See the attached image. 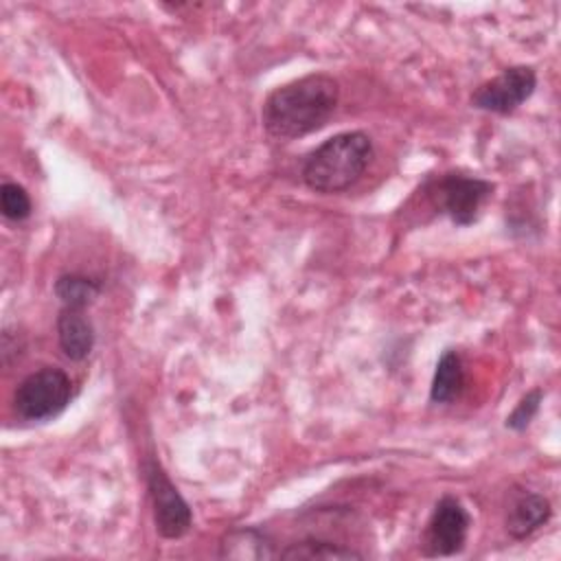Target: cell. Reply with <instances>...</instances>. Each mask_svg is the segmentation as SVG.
I'll return each mask as SVG.
<instances>
[{
	"label": "cell",
	"instance_id": "6da1fadb",
	"mask_svg": "<svg viewBox=\"0 0 561 561\" xmlns=\"http://www.w3.org/2000/svg\"><path fill=\"white\" fill-rule=\"evenodd\" d=\"M340 103V83L329 72H309L274 88L261 107L270 138L287 142L322 129Z\"/></svg>",
	"mask_w": 561,
	"mask_h": 561
},
{
	"label": "cell",
	"instance_id": "7a4b0ae2",
	"mask_svg": "<svg viewBox=\"0 0 561 561\" xmlns=\"http://www.w3.org/2000/svg\"><path fill=\"white\" fill-rule=\"evenodd\" d=\"M373 156L375 142L366 131H340L307 153L300 178L316 193H342L364 175Z\"/></svg>",
	"mask_w": 561,
	"mask_h": 561
},
{
	"label": "cell",
	"instance_id": "3957f363",
	"mask_svg": "<svg viewBox=\"0 0 561 561\" xmlns=\"http://www.w3.org/2000/svg\"><path fill=\"white\" fill-rule=\"evenodd\" d=\"M423 191L436 213L447 215L456 226H471L480 219L484 204L493 197L495 184L478 175L447 171L427 178Z\"/></svg>",
	"mask_w": 561,
	"mask_h": 561
},
{
	"label": "cell",
	"instance_id": "277c9868",
	"mask_svg": "<svg viewBox=\"0 0 561 561\" xmlns=\"http://www.w3.org/2000/svg\"><path fill=\"white\" fill-rule=\"evenodd\" d=\"M72 401V379L57 366L28 373L13 392V410L24 421H50Z\"/></svg>",
	"mask_w": 561,
	"mask_h": 561
},
{
	"label": "cell",
	"instance_id": "5b68a950",
	"mask_svg": "<svg viewBox=\"0 0 561 561\" xmlns=\"http://www.w3.org/2000/svg\"><path fill=\"white\" fill-rule=\"evenodd\" d=\"M147 493L151 500L153 524L162 539H182L193 526V511L182 497L178 486L171 482L169 473L153 456L142 462Z\"/></svg>",
	"mask_w": 561,
	"mask_h": 561
},
{
	"label": "cell",
	"instance_id": "8992f818",
	"mask_svg": "<svg viewBox=\"0 0 561 561\" xmlns=\"http://www.w3.org/2000/svg\"><path fill=\"white\" fill-rule=\"evenodd\" d=\"M537 88V70L526 64L508 66L493 79L480 83L471 96L469 103L476 110L508 116L519 105H524Z\"/></svg>",
	"mask_w": 561,
	"mask_h": 561
},
{
	"label": "cell",
	"instance_id": "52a82bcc",
	"mask_svg": "<svg viewBox=\"0 0 561 561\" xmlns=\"http://www.w3.org/2000/svg\"><path fill=\"white\" fill-rule=\"evenodd\" d=\"M471 517L456 495H443L425 524L421 548L425 557H454L458 554L469 535Z\"/></svg>",
	"mask_w": 561,
	"mask_h": 561
},
{
	"label": "cell",
	"instance_id": "ba28073f",
	"mask_svg": "<svg viewBox=\"0 0 561 561\" xmlns=\"http://www.w3.org/2000/svg\"><path fill=\"white\" fill-rule=\"evenodd\" d=\"M552 517V504L543 493L517 489L511 491L506 513H504V528L508 537L515 541H524L533 537L541 526H546Z\"/></svg>",
	"mask_w": 561,
	"mask_h": 561
},
{
	"label": "cell",
	"instance_id": "9c48e42d",
	"mask_svg": "<svg viewBox=\"0 0 561 561\" xmlns=\"http://www.w3.org/2000/svg\"><path fill=\"white\" fill-rule=\"evenodd\" d=\"M57 342L70 362H83L94 348L96 333L85 309L61 307L57 316Z\"/></svg>",
	"mask_w": 561,
	"mask_h": 561
},
{
	"label": "cell",
	"instance_id": "30bf717a",
	"mask_svg": "<svg viewBox=\"0 0 561 561\" xmlns=\"http://www.w3.org/2000/svg\"><path fill=\"white\" fill-rule=\"evenodd\" d=\"M217 557L234 561H267L278 559V550L263 528L237 526L221 537Z\"/></svg>",
	"mask_w": 561,
	"mask_h": 561
},
{
	"label": "cell",
	"instance_id": "8fae6325",
	"mask_svg": "<svg viewBox=\"0 0 561 561\" xmlns=\"http://www.w3.org/2000/svg\"><path fill=\"white\" fill-rule=\"evenodd\" d=\"M462 390H465L462 357L454 348H447L436 362L432 383H430V401L449 405L456 399H460Z\"/></svg>",
	"mask_w": 561,
	"mask_h": 561
},
{
	"label": "cell",
	"instance_id": "7c38bea8",
	"mask_svg": "<svg viewBox=\"0 0 561 561\" xmlns=\"http://www.w3.org/2000/svg\"><path fill=\"white\" fill-rule=\"evenodd\" d=\"M362 557L364 554L359 550L324 537H305L278 550V559H305V561H313V559L335 561V559H362Z\"/></svg>",
	"mask_w": 561,
	"mask_h": 561
},
{
	"label": "cell",
	"instance_id": "4fadbf2b",
	"mask_svg": "<svg viewBox=\"0 0 561 561\" xmlns=\"http://www.w3.org/2000/svg\"><path fill=\"white\" fill-rule=\"evenodd\" d=\"M101 289L103 287L96 278L77 274V272L61 274L53 285V291L59 298L61 307H77V309H85L88 305H92L101 296Z\"/></svg>",
	"mask_w": 561,
	"mask_h": 561
},
{
	"label": "cell",
	"instance_id": "5bb4252c",
	"mask_svg": "<svg viewBox=\"0 0 561 561\" xmlns=\"http://www.w3.org/2000/svg\"><path fill=\"white\" fill-rule=\"evenodd\" d=\"M0 210H2V217L13 224L28 219L33 213V206L26 188L15 182H4L0 186Z\"/></svg>",
	"mask_w": 561,
	"mask_h": 561
},
{
	"label": "cell",
	"instance_id": "9a60e30c",
	"mask_svg": "<svg viewBox=\"0 0 561 561\" xmlns=\"http://www.w3.org/2000/svg\"><path fill=\"white\" fill-rule=\"evenodd\" d=\"M541 401H543V390H541V388L528 390V392L515 403V408L511 410V414L506 416V421H504L506 430H511V432H526L528 425L533 423V419L537 416V412H539V408H541Z\"/></svg>",
	"mask_w": 561,
	"mask_h": 561
}]
</instances>
